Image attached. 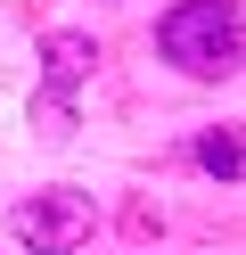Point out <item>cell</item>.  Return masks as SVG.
<instances>
[{"mask_svg": "<svg viewBox=\"0 0 246 255\" xmlns=\"http://www.w3.org/2000/svg\"><path fill=\"white\" fill-rule=\"evenodd\" d=\"M156 50L197 83H222V74L246 66V8L238 0H180V8H164Z\"/></svg>", "mask_w": 246, "mask_h": 255, "instance_id": "obj_1", "label": "cell"}, {"mask_svg": "<svg viewBox=\"0 0 246 255\" xmlns=\"http://www.w3.org/2000/svg\"><path fill=\"white\" fill-rule=\"evenodd\" d=\"M16 239H25L33 255H74L82 239H90V189H41V198L16 206Z\"/></svg>", "mask_w": 246, "mask_h": 255, "instance_id": "obj_2", "label": "cell"}, {"mask_svg": "<svg viewBox=\"0 0 246 255\" xmlns=\"http://www.w3.org/2000/svg\"><path fill=\"white\" fill-rule=\"evenodd\" d=\"M90 74H98V41L90 33H49L41 41V83H49V107H41V116L66 124V99H74Z\"/></svg>", "mask_w": 246, "mask_h": 255, "instance_id": "obj_3", "label": "cell"}, {"mask_svg": "<svg viewBox=\"0 0 246 255\" xmlns=\"http://www.w3.org/2000/svg\"><path fill=\"white\" fill-rule=\"evenodd\" d=\"M197 165L222 173V181H238V173H246V124H213V132L197 140Z\"/></svg>", "mask_w": 246, "mask_h": 255, "instance_id": "obj_4", "label": "cell"}]
</instances>
